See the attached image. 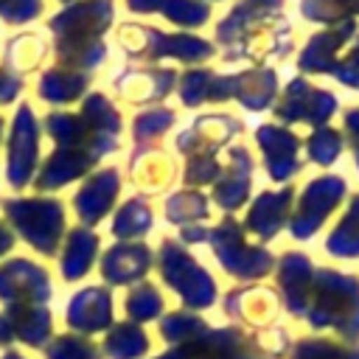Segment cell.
<instances>
[{
  "label": "cell",
  "mask_w": 359,
  "mask_h": 359,
  "mask_svg": "<svg viewBox=\"0 0 359 359\" xmlns=\"http://www.w3.org/2000/svg\"><path fill=\"white\" fill-rule=\"evenodd\" d=\"M45 14V0H0V20L8 25H28Z\"/></svg>",
  "instance_id": "obj_31"
},
{
  "label": "cell",
  "mask_w": 359,
  "mask_h": 359,
  "mask_svg": "<svg viewBox=\"0 0 359 359\" xmlns=\"http://www.w3.org/2000/svg\"><path fill=\"white\" fill-rule=\"evenodd\" d=\"M244 123L236 118V115H227V112H205V115H196L191 126H185L174 146L180 154L185 157H194V154H219L222 146H227L236 135H241Z\"/></svg>",
  "instance_id": "obj_10"
},
{
  "label": "cell",
  "mask_w": 359,
  "mask_h": 359,
  "mask_svg": "<svg viewBox=\"0 0 359 359\" xmlns=\"http://www.w3.org/2000/svg\"><path fill=\"white\" fill-rule=\"evenodd\" d=\"M180 70L177 67H126L115 76L112 87L132 107H149L168 98L177 90Z\"/></svg>",
  "instance_id": "obj_11"
},
{
  "label": "cell",
  "mask_w": 359,
  "mask_h": 359,
  "mask_svg": "<svg viewBox=\"0 0 359 359\" xmlns=\"http://www.w3.org/2000/svg\"><path fill=\"white\" fill-rule=\"evenodd\" d=\"M224 163L216 157V154H194V157H185V168H182V180L196 188V185H213L222 174Z\"/></svg>",
  "instance_id": "obj_29"
},
{
  "label": "cell",
  "mask_w": 359,
  "mask_h": 359,
  "mask_svg": "<svg viewBox=\"0 0 359 359\" xmlns=\"http://www.w3.org/2000/svg\"><path fill=\"white\" fill-rule=\"evenodd\" d=\"M160 14L177 28H202L210 22L213 8L205 0H165Z\"/></svg>",
  "instance_id": "obj_25"
},
{
  "label": "cell",
  "mask_w": 359,
  "mask_h": 359,
  "mask_svg": "<svg viewBox=\"0 0 359 359\" xmlns=\"http://www.w3.org/2000/svg\"><path fill=\"white\" fill-rule=\"evenodd\" d=\"M95 244H98V238H95L90 230H84V227H76V230L70 233L67 255H65V266L70 269V275H73V272H84L87 261H90L93 252H95Z\"/></svg>",
  "instance_id": "obj_30"
},
{
  "label": "cell",
  "mask_w": 359,
  "mask_h": 359,
  "mask_svg": "<svg viewBox=\"0 0 359 359\" xmlns=\"http://www.w3.org/2000/svg\"><path fill=\"white\" fill-rule=\"evenodd\" d=\"M59 3H65V6H67V3H73V0H59Z\"/></svg>",
  "instance_id": "obj_40"
},
{
  "label": "cell",
  "mask_w": 359,
  "mask_h": 359,
  "mask_svg": "<svg viewBox=\"0 0 359 359\" xmlns=\"http://www.w3.org/2000/svg\"><path fill=\"white\" fill-rule=\"evenodd\" d=\"M115 20L112 0H73L62 6L50 20L48 31L53 36L56 65L90 73L107 59V31Z\"/></svg>",
  "instance_id": "obj_2"
},
{
  "label": "cell",
  "mask_w": 359,
  "mask_h": 359,
  "mask_svg": "<svg viewBox=\"0 0 359 359\" xmlns=\"http://www.w3.org/2000/svg\"><path fill=\"white\" fill-rule=\"evenodd\" d=\"M11 224L42 252H53L62 224H65V208L59 199L50 196H25V199H6L3 205Z\"/></svg>",
  "instance_id": "obj_6"
},
{
  "label": "cell",
  "mask_w": 359,
  "mask_h": 359,
  "mask_svg": "<svg viewBox=\"0 0 359 359\" xmlns=\"http://www.w3.org/2000/svg\"><path fill=\"white\" fill-rule=\"evenodd\" d=\"M45 56H48V48L39 34H20L8 42V50H6V62L22 76L28 70H36Z\"/></svg>",
  "instance_id": "obj_23"
},
{
  "label": "cell",
  "mask_w": 359,
  "mask_h": 359,
  "mask_svg": "<svg viewBox=\"0 0 359 359\" xmlns=\"http://www.w3.org/2000/svg\"><path fill=\"white\" fill-rule=\"evenodd\" d=\"M6 247H11V233H8L6 227H0V252H3Z\"/></svg>",
  "instance_id": "obj_36"
},
{
  "label": "cell",
  "mask_w": 359,
  "mask_h": 359,
  "mask_svg": "<svg viewBox=\"0 0 359 359\" xmlns=\"http://www.w3.org/2000/svg\"><path fill=\"white\" fill-rule=\"evenodd\" d=\"M118 45L132 62H182V65H205L216 56L213 39L182 34V31H160L143 22H126L118 31Z\"/></svg>",
  "instance_id": "obj_3"
},
{
  "label": "cell",
  "mask_w": 359,
  "mask_h": 359,
  "mask_svg": "<svg viewBox=\"0 0 359 359\" xmlns=\"http://www.w3.org/2000/svg\"><path fill=\"white\" fill-rule=\"evenodd\" d=\"M337 109H339V98L331 90L311 84L306 76L289 79L272 104V115L280 121V126L306 123L311 129L328 126Z\"/></svg>",
  "instance_id": "obj_4"
},
{
  "label": "cell",
  "mask_w": 359,
  "mask_h": 359,
  "mask_svg": "<svg viewBox=\"0 0 359 359\" xmlns=\"http://www.w3.org/2000/svg\"><path fill=\"white\" fill-rule=\"evenodd\" d=\"M180 104L196 109L202 104H224L233 101V73H216L210 67H188L177 79Z\"/></svg>",
  "instance_id": "obj_14"
},
{
  "label": "cell",
  "mask_w": 359,
  "mask_h": 359,
  "mask_svg": "<svg viewBox=\"0 0 359 359\" xmlns=\"http://www.w3.org/2000/svg\"><path fill=\"white\" fill-rule=\"evenodd\" d=\"M278 70L275 67H244L233 73V98L250 109V112H264L275 104L278 98Z\"/></svg>",
  "instance_id": "obj_18"
},
{
  "label": "cell",
  "mask_w": 359,
  "mask_h": 359,
  "mask_svg": "<svg viewBox=\"0 0 359 359\" xmlns=\"http://www.w3.org/2000/svg\"><path fill=\"white\" fill-rule=\"evenodd\" d=\"M348 194V185L339 174H323L314 177L297 205H294V216H292V236L294 238H309L311 233H317V227L331 216V210L342 202V196Z\"/></svg>",
  "instance_id": "obj_8"
},
{
  "label": "cell",
  "mask_w": 359,
  "mask_h": 359,
  "mask_svg": "<svg viewBox=\"0 0 359 359\" xmlns=\"http://www.w3.org/2000/svg\"><path fill=\"white\" fill-rule=\"evenodd\" d=\"M39 137L42 135L34 107L22 101L6 135V180L14 191L34 182V174L39 168Z\"/></svg>",
  "instance_id": "obj_5"
},
{
  "label": "cell",
  "mask_w": 359,
  "mask_h": 359,
  "mask_svg": "<svg viewBox=\"0 0 359 359\" xmlns=\"http://www.w3.org/2000/svg\"><path fill=\"white\" fill-rule=\"evenodd\" d=\"M118 194H121V171L115 165H104L84 177L81 188L73 196V208L81 222L93 224L109 213Z\"/></svg>",
  "instance_id": "obj_15"
},
{
  "label": "cell",
  "mask_w": 359,
  "mask_h": 359,
  "mask_svg": "<svg viewBox=\"0 0 359 359\" xmlns=\"http://www.w3.org/2000/svg\"><path fill=\"white\" fill-rule=\"evenodd\" d=\"M328 250L337 255H359V194H353L348 213L328 238Z\"/></svg>",
  "instance_id": "obj_26"
},
{
  "label": "cell",
  "mask_w": 359,
  "mask_h": 359,
  "mask_svg": "<svg viewBox=\"0 0 359 359\" xmlns=\"http://www.w3.org/2000/svg\"><path fill=\"white\" fill-rule=\"evenodd\" d=\"M353 3H356V17H359V0H353Z\"/></svg>",
  "instance_id": "obj_39"
},
{
  "label": "cell",
  "mask_w": 359,
  "mask_h": 359,
  "mask_svg": "<svg viewBox=\"0 0 359 359\" xmlns=\"http://www.w3.org/2000/svg\"><path fill=\"white\" fill-rule=\"evenodd\" d=\"M342 140L351 151L359 149V107H348L342 112Z\"/></svg>",
  "instance_id": "obj_34"
},
{
  "label": "cell",
  "mask_w": 359,
  "mask_h": 359,
  "mask_svg": "<svg viewBox=\"0 0 359 359\" xmlns=\"http://www.w3.org/2000/svg\"><path fill=\"white\" fill-rule=\"evenodd\" d=\"M95 160L73 151V149H53L36 168L34 174V188L36 191H59L65 185H70L73 180H81L87 174L95 171Z\"/></svg>",
  "instance_id": "obj_17"
},
{
  "label": "cell",
  "mask_w": 359,
  "mask_h": 359,
  "mask_svg": "<svg viewBox=\"0 0 359 359\" xmlns=\"http://www.w3.org/2000/svg\"><path fill=\"white\" fill-rule=\"evenodd\" d=\"M22 87H25L22 73H17L8 62H3L0 65V107H8L11 101H17Z\"/></svg>",
  "instance_id": "obj_33"
},
{
  "label": "cell",
  "mask_w": 359,
  "mask_h": 359,
  "mask_svg": "<svg viewBox=\"0 0 359 359\" xmlns=\"http://www.w3.org/2000/svg\"><path fill=\"white\" fill-rule=\"evenodd\" d=\"M177 121V112L171 107H146L132 118V140L135 146H151L157 143Z\"/></svg>",
  "instance_id": "obj_21"
},
{
  "label": "cell",
  "mask_w": 359,
  "mask_h": 359,
  "mask_svg": "<svg viewBox=\"0 0 359 359\" xmlns=\"http://www.w3.org/2000/svg\"><path fill=\"white\" fill-rule=\"evenodd\" d=\"M205 3H216V0H205Z\"/></svg>",
  "instance_id": "obj_41"
},
{
  "label": "cell",
  "mask_w": 359,
  "mask_h": 359,
  "mask_svg": "<svg viewBox=\"0 0 359 359\" xmlns=\"http://www.w3.org/2000/svg\"><path fill=\"white\" fill-rule=\"evenodd\" d=\"M165 0H126V8L132 14H160Z\"/></svg>",
  "instance_id": "obj_35"
},
{
  "label": "cell",
  "mask_w": 359,
  "mask_h": 359,
  "mask_svg": "<svg viewBox=\"0 0 359 359\" xmlns=\"http://www.w3.org/2000/svg\"><path fill=\"white\" fill-rule=\"evenodd\" d=\"M300 14L309 22H320L325 28L356 20V3L353 0H300Z\"/></svg>",
  "instance_id": "obj_24"
},
{
  "label": "cell",
  "mask_w": 359,
  "mask_h": 359,
  "mask_svg": "<svg viewBox=\"0 0 359 359\" xmlns=\"http://www.w3.org/2000/svg\"><path fill=\"white\" fill-rule=\"evenodd\" d=\"M129 177L137 188H143L146 194H160L165 191L174 177H177V163L168 151H163L157 143L151 146H135L129 154Z\"/></svg>",
  "instance_id": "obj_16"
},
{
  "label": "cell",
  "mask_w": 359,
  "mask_h": 359,
  "mask_svg": "<svg viewBox=\"0 0 359 359\" xmlns=\"http://www.w3.org/2000/svg\"><path fill=\"white\" fill-rule=\"evenodd\" d=\"M353 165H356V171H359V149L353 151Z\"/></svg>",
  "instance_id": "obj_38"
},
{
  "label": "cell",
  "mask_w": 359,
  "mask_h": 359,
  "mask_svg": "<svg viewBox=\"0 0 359 359\" xmlns=\"http://www.w3.org/2000/svg\"><path fill=\"white\" fill-rule=\"evenodd\" d=\"M356 34H359L356 20H348V22H339V25H331V28L311 34L309 42L303 45L300 56H297L300 76H323V73L331 76L337 59L342 56V48L351 45L356 39Z\"/></svg>",
  "instance_id": "obj_12"
},
{
  "label": "cell",
  "mask_w": 359,
  "mask_h": 359,
  "mask_svg": "<svg viewBox=\"0 0 359 359\" xmlns=\"http://www.w3.org/2000/svg\"><path fill=\"white\" fill-rule=\"evenodd\" d=\"M331 76H334L339 84H345V87H359V34H356V39L351 42V48L337 59Z\"/></svg>",
  "instance_id": "obj_32"
},
{
  "label": "cell",
  "mask_w": 359,
  "mask_h": 359,
  "mask_svg": "<svg viewBox=\"0 0 359 359\" xmlns=\"http://www.w3.org/2000/svg\"><path fill=\"white\" fill-rule=\"evenodd\" d=\"M87 87H90V73L53 65L36 81V98L50 107H67V104H76L79 98H84Z\"/></svg>",
  "instance_id": "obj_19"
},
{
  "label": "cell",
  "mask_w": 359,
  "mask_h": 359,
  "mask_svg": "<svg viewBox=\"0 0 359 359\" xmlns=\"http://www.w3.org/2000/svg\"><path fill=\"white\" fill-rule=\"evenodd\" d=\"M255 143L261 149V163L272 182H289L303 171V137L280 123H261L255 129Z\"/></svg>",
  "instance_id": "obj_9"
},
{
  "label": "cell",
  "mask_w": 359,
  "mask_h": 359,
  "mask_svg": "<svg viewBox=\"0 0 359 359\" xmlns=\"http://www.w3.org/2000/svg\"><path fill=\"white\" fill-rule=\"evenodd\" d=\"M42 126H45V135L53 140V149H73V151L93 157L95 163H101V157L118 151V146H121L118 137L95 132L79 112L53 109L45 115Z\"/></svg>",
  "instance_id": "obj_7"
},
{
  "label": "cell",
  "mask_w": 359,
  "mask_h": 359,
  "mask_svg": "<svg viewBox=\"0 0 359 359\" xmlns=\"http://www.w3.org/2000/svg\"><path fill=\"white\" fill-rule=\"evenodd\" d=\"M216 42L224 45V62L286 59L292 53V28L283 17V0H236L216 22Z\"/></svg>",
  "instance_id": "obj_1"
},
{
  "label": "cell",
  "mask_w": 359,
  "mask_h": 359,
  "mask_svg": "<svg viewBox=\"0 0 359 359\" xmlns=\"http://www.w3.org/2000/svg\"><path fill=\"white\" fill-rule=\"evenodd\" d=\"M303 149H306V157L314 163V165H334L345 149V140H342V132L334 129V126H320V129H311V135L303 140Z\"/></svg>",
  "instance_id": "obj_22"
},
{
  "label": "cell",
  "mask_w": 359,
  "mask_h": 359,
  "mask_svg": "<svg viewBox=\"0 0 359 359\" xmlns=\"http://www.w3.org/2000/svg\"><path fill=\"white\" fill-rule=\"evenodd\" d=\"M149 227H151V208H149V202L140 199V196L126 199L123 208H121L118 216H115V224H112L115 236H123V238H126V236H143Z\"/></svg>",
  "instance_id": "obj_28"
},
{
  "label": "cell",
  "mask_w": 359,
  "mask_h": 359,
  "mask_svg": "<svg viewBox=\"0 0 359 359\" xmlns=\"http://www.w3.org/2000/svg\"><path fill=\"white\" fill-rule=\"evenodd\" d=\"M292 205H294L292 185H283L280 191H264V194H258V199L252 202V208L247 213V227L252 233H258L261 238H269L286 224Z\"/></svg>",
  "instance_id": "obj_20"
},
{
  "label": "cell",
  "mask_w": 359,
  "mask_h": 359,
  "mask_svg": "<svg viewBox=\"0 0 359 359\" xmlns=\"http://www.w3.org/2000/svg\"><path fill=\"white\" fill-rule=\"evenodd\" d=\"M3 129H6V118L0 115V143H3Z\"/></svg>",
  "instance_id": "obj_37"
},
{
  "label": "cell",
  "mask_w": 359,
  "mask_h": 359,
  "mask_svg": "<svg viewBox=\"0 0 359 359\" xmlns=\"http://www.w3.org/2000/svg\"><path fill=\"white\" fill-rule=\"evenodd\" d=\"M208 210H210L208 196H205V194H199L196 188L177 191V194H171V196H168V202H165V216H168L171 222H177V224L191 222V219H205V216H208Z\"/></svg>",
  "instance_id": "obj_27"
},
{
  "label": "cell",
  "mask_w": 359,
  "mask_h": 359,
  "mask_svg": "<svg viewBox=\"0 0 359 359\" xmlns=\"http://www.w3.org/2000/svg\"><path fill=\"white\" fill-rule=\"evenodd\" d=\"M252 168H255V157L244 143L227 149V163L219 180L213 182V202L222 210H236L247 202L252 188Z\"/></svg>",
  "instance_id": "obj_13"
}]
</instances>
